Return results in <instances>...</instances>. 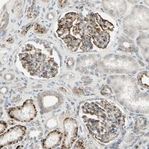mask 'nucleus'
<instances>
[{
  "label": "nucleus",
  "instance_id": "nucleus-25",
  "mask_svg": "<svg viewBox=\"0 0 149 149\" xmlns=\"http://www.w3.org/2000/svg\"><path fill=\"white\" fill-rule=\"evenodd\" d=\"M23 1H16L14 5V10L15 11H19L23 6Z\"/></svg>",
  "mask_w": 149,
  "mask_h": 149
},
{
  "label": "nucleus",
  "instance_id": "nucleus-33",
  "mask_svg": "<svg viewBox=\"0 0 149 149\" xmlns=\"http://www.w3.org/2000/svg\"><path fill=\"white\" fill-rule=\"evenodd\" d=\"M7 41L8 43H10V44H12V43H13V42H14V40H13V38H12V37H11V38H8V39L7 40Z\"/></svg>",
  "mask_w": 149,
  "mask_h": 149
},
{
  "label": "nucleus",
  "instance_id": "nucleus-22",
  "mask_svg": "<svg viewBox=\"0 0 149 149\" xmlns=\"http://www.w3.org/2000/svg\"><path fill=\"white\" fill-rule=\"evenodd\" d=\"M73 93L77 95H82L85 94V91L81 86H76L73 89Z\"/></svg>",
  "mask_w": 149,
  "mask_h": 149
},
{
  "label": "nucleus",
  "instance_id": "nucleus-10",
  "mask_svg": "<svg viewBox=\"0 0 149 149\" xmlns=\"http://www.w3.org/2000/svg\"><path fill=\"white\" fill-rule=\"evenodd\" d=\"M63 137L61 143L62 148H70L75 142L78 134V123L76 119L66 118L63 120Z\"/></svg>",
  "mask_w": 149,
  "mask_h": 149
},
{
  "label": "nucleus",
  "instance_id": "nucleus-24",
  "mask_svg": "<svg viewBox=\"0 0 149 149\" xmlns=\"http://www.w3.org/2000/svg\"><path fill=\"white\" fill-rule=\"evenodd\" d=\"M7 128V123L4 120H1V122H0V134H3L6 131Z\"/></svg>",
  "mask_w": 149,
  "mask_h": 149
},
{
  "label": "nucleus",
  "instance_id": "nucleus-5",
  "mask_svg": "<svg viewBox=\"0 0 149 149\" xmlns=\"http://www.w3.org/2000/svg\"><path fill=\"white\" fill-rule=\"evenodd\" d=\"M86 31L92 39L93 45L99 49L109 45L115 30V24L97 13L85 17Z\"/></svg>",
  "mask_w": 149,
  "mask_h": 149
},
{
  "label": "nucleus",
  "instance_id": "nucleus-31",
  "mask_svg": "<svg viewBox=\"0 0 149 149\" xmlns=\"http://www.w3.org/2000/svg\"><path fill=\"white\" fill-rule=\"evenodd\" d=\"M56 17L55 14L53 13V12H49L47 14L46 17L48 20H53Z\"/></svg>",
  "mask_w": 149,
  "mask_h": 149
},
{
  "label": "nucleus",
  "instance_id": "nucleus-34",
  "mask_svg": "<svg viewBox=\"0 0 149 149\" xmlns=\"http://www.w3.org/2000/svg\"><path fill=\"white\" fill-rule=\"evenodd\" d=\"M73 77V74L70 73V74H69L66 77V79H71Z\"/></svg>",
  "mask_w": 149,
  "mask_h": 149
},
{
  "label": "nucleus",
  "instance_id": "nucleus-30",
  "mask_svg": "<svg viewBox=\"0 0 149 149\" xmlns=\"http://www.w3.org/2000/svg\"><path fill=\"white\" fill-rule=\"evenodd\" d=\"M32 26V24H28V25H27L25 28H24L22 30V31L21 32V35H25L27 33L28 31L31 28Z\"/></svg>",
  "mask_w": 149,
  "mask_h": 149
},
{
  "label": "nucleus",
  "instance_id": "nucleus-27",
  "mask_svg": "<svg viewBox=\"0 0 149 149\" xmlns=\"http://www.w3.org/2000/svg\"><path fill=\"white\" fill-rule=\"evenodd\" d=\"M74 148H85L84 146V143L82 140H79L74 145Z\"/></svg>",
  "mask_w": 149,
  "mask_h": 149
},
{
  "label": "nucleus",
  "instance_id": "nucleus-20",
  "mask_svg": "<svg viewBox=\"0 0 149 149\" xmlns=\"http://www.w3.org/2000/svg\"><path fill=\"white\" fill-rule=\"evenodd\" d=\"M147 119L143 117H141L138 119L137 122H136V127H137L139 129H142L147 125Z\"/></svg>",
  "mask_w": 149,
  "mask_h": 149
},
{
  "label": "nucleus",
  "instance_id": "nucleus-19",
  "mask_svg": "<svg viewBox=\"0 0 149 149\" xmlns=\"http://www.w3.org/2000/svg\"><path fill=\"white\" fill-rule=\"evenodd\" d=\"M100 93L102 95L104 96H110L113 94V91L110 86L109 85H106V84L102 85Z\"/></svg>",
  "mask_w": 149,
  "mask_h": 149
},
{
  "label": "nucleus",
  "instance_id": "nucleus-7",
  "mask_svg": "<svg viewBox=\"0 0 149 149\" xmlns=\"http://www.w3.org/2000/svg\"><path fill=\"white\" fill-rule=\"evenodd\" d=\"M148 8L142 5L134 7L131 13L122 21L123 31L131 39L135 38L141 31L148 30Z\"/></svg>",
  "mask_w": 149,
  "mask_h": 149
},
{
  "label": "nucleus",
  "instance_id": "nucleus-2",
  "mask_svg": "<svg viewBox=\"0 0 149 149\" xmlns=\"http://www.w3.org/2000/svg\"><path fill=\"white\" fill-rule=\"evenodd\" d=\"M18 56L22 68L32 77L49 79L59 73L58 55L53 47L45 41L26 42L20 48Z\"/></svg>",
  "mask_w": 149,
  "mask_h": 149
},
{
  "label": "nucleus",
  "instance_id": "nucleus-3",
  "mask_svg": "<svg viewBox=\"0 0 149 149\" xmlns=\"http://www.w3.org/2000/svg\"><path fill=\"white\" fill-rule=\"evenodd\" d=\"M116 100L133 113L148 115L149 95L134 78L126 74H115L108 79Z\"/></svg>",
  "mask_w": 149,
  "mask_h": 149
},
{
  "label": "nucleus",
  "instance_id": "nucleus-21",
  "mask_svg": "<svg viewBox=\"0 0 149 149\" xmlns=\"http://www.w3.org/2000/svg\"><path fill=\"white\" fill-rule=\"evenodd\" d=\"M57 125V120L54 118H52L49 119L47 123H46V126L48 128H54Z\"/></svg>",
  "mask_w": 149,
  "mask_h": 149
},
{
  "label": "nucleus",
  "instance_id": "nucleus-23",
  "mask_svg": "<svg viewBox=\"0 0 149 149\" xmlns=\"http://www.w3.org/2000/svg\"><path fill=\"white\" fill-rule=\"evenodd\" d=\"M74 62L75 61H74V60L73 57H68L66 61V68L68 69H72L74 65Z\"/></svg>",
  "mask_w": 149,
  "mask_h": 149
},
{
  "label": "nucleus",
  "instance_id": "nucleus-15",
  "mask_svg": "<svg viewBox=\"0 0 149 149\" xmlns=\"http://www.w3.org/2000/svg\"><path fill=\"white\" fill-rule=\"evenodd\" d=\"M120 50L127 53H133L135 51V45L133 40L125 35H121L118 40Z\"/></svg>",
  "mask_w": 149,
  "mask_h": 149
},
{
  "label": "nucleus",
  "instance_id": "nucleus-6",
  "mask_svg": "<svg viewBox=\"0 0 149 149\" xmlns=\"http://www.w3.org/2000/svg\"><path fill=\"white\" fill-rule=\"evenodd\" d=\"M98 66L106 73L116 74L134 73L139 69V65L134 57L116 54L104 56L98 62Z\"/></svg>",
  "mask_w": 149,
  "mask_h": 149
},
{
  "label": "nucleus",
  "instance_id": "nucleus-28",
  "mask_svg": "<svg viewBox=\"0 0 149 149\" xmlns=\"http://www.w3.org/2000/svg\"><path fill=\"white\" fill-rule=\"evenodd\" d=\"M81 80L84 84H87L91 83L93 81L92 78H91L90 77H84L82 78Z\"/></svg>",
  "mask_w": 149,
  "mask_h": 149
},
{
  "label": "nucleus",
  "instance_id": "nucleus-1",
  "mask_svg": "<svg viewBox=\"0 0 149 149\" xmlns=\"http://www.w3.org/2000/svg\"><path fill=\"white\" fill-rule=\"evenodd\" d=\"M80 118L95 140L108 144L118 139L125 124V115L116 104L106 100L84 103Z\"/></svg>",
  "mask_w": 149,
  "mask_h": 149
},
{
  "label": "nucleus",
  "instance_id": "nucleus-16",
  "mask_svg": "<svg viewBox=\"0 0 149 149\" xmlns=\"http://www.w3.org/2000/svg\"><path fill=\"white\" fill-rule=\"evenodd\" d=\"M136 82L140 87L145 90H148V72L143 70L140 72L136 77Z\"/></svg>",
  "mask_w": 149,
  "mask_h": 149
},
{
  "label": "nucleus",
  "instance_id": "nucleus-8",
  "mask_svg": "<svg viewBox=\"0 0 149 149\" xmlns=\"http://www.w3.org/2000/svg\"><path fill=\"white\" fill-rule=\"evenodd\" d=\"M36 105L31 99L24 102L22 106L9 108L7 110L8 116L12 119L20 122H29L37 116Z\"/></svg>",
  "mask_w": 149,
  "mask_h": 149
},
{
  "label": "nucleus",
  "instance_id": "nucleus-14",
  "mask_svg": "<svg viewBox=\"0 0 149 149\" xmlns=\"http://www.w3.org/2000/svg\"><path fill=\"white\" fill-rule=\"evenodd\" d=\"M98 65L97 58L94 55H84L77 61V68L81 72L93 70Z\"/></svg>",
  "mask_w": 149,
  "mask_h": 149
},
{
  "label": "nucleus",
  "instance_id": "nucleus-26",
  "mask_svg": "<svg viewBox=\"0 0 149 149\" xmlns=\"http://www.w3.org/2000/svg\"><path fill=\"white\" fill-rule=\"evenodd\" d=\"M4 79L6 81H12L15 79V76L13 74H11L10 73H6L4 74Z\"/></svg>",
  "mask_w": 149,
  "mask_h": 149
},
{
  "label": "nucleus",
  "instance_id": "nucleus-17",
  "mask_svg": "<svg viewBox=\"0 0 149 149\" xmlns=\"http://www.w3.org/2000/svg\"><path fill=\"white\" fill-rule=\"evenodd\" d=\"M9 20V15L7 11H1V31H3L7 26Z\"/></svg>",
  "mask_w": 149,
  "mask_h": 149
},
{
  "label": "nucleus",
  "instance_id": "nucleus-9",
  "mask_svg": "<svg viewBox=\"0 0 149 149\" xmlns=\"http://www.w3.org/2000/svg\"><path fill=\"white\" fill-rule=\"evenodd\" d=\"M38 104L41 113L50 112L63 104L64 99L60 93L56 91H45L38 95Z\"/></svg>",
  "mask_w": 149,
  "mask_h": 149
},
{
  "label": "nucleus",
  "instance_id": "nucleus-18",
  "mask_svg": "<svg viewBox=\"0 0 149 149\" xmlns=\"http://www.w3.org/2000/svg\"><path fill=\"white\" fill-rule=\"evenodd\" d=\"M33 30L36 33L38 34H45L47 32V29L38 23L34 24Z\"/></svg>",
  "mask_w": 149,
  "mask_h": 149
},
{
  "label": "nucleus",
  "instance_id": "nucleus-29",
  "mask_svg": "<svg viewBox=\"0 0 149 149\" xmlns=\"http://www.w3.org/2000/svg\"><path fill=\"white\" fill-rule=\"evenodd\" d=\"M68 4V1H65V0H63V1H58V6L60 8H63L65 7Z\"/></svg>",
  "mask_w": 149,
  "mask_h": 149
},
{
  "label": "nucleus",
  "instance_id": "nucleus-32",
  "mask_svg": "<svg viewBox=\"0 0 149 149\" xmlns=\"http://www.w3.org/2000/svg\"><path fill=\"white\" fill-rule=\"evenodd\" d=\"M8 89L7 87H6V86H3V87H1V93L3 94H7L8 93Z\"/></svg>",
  "mask_w": 149,
  "mask_h": 149
},
{
  "label": "nucleus",
  "instance_id": "nucleus-12",
  "mask_svg": "<svg viewBox=\"0 0 149 149\" xmlns=\"http://www.w3.org/2000/svg\"><path fill=\"white\" fill-rule=\"evenodd\" d=\"M103 7L106 13L115 19L123 17L127 10V3L125 1H103Z\"/></svg>",
  "mask_w": 149,
  "mask_h": 149
},
{
  "label": "nucleus",
  "instance_id": "nucleus-13",
  "mask_svg": "<svg viewBox=\"0 0 149 149\" xmlns=\"http://www.w3.org/2000/svg\"><path fill=\"white\" fill-rule=\"evenodd\" d=\"M63 134L58 130H53L45 136L42 141L44 148H54L60 146L63 141Z\"/></svg>",
  "mask_w": 149,
  "mask_h": 149
},
{
  "label": "nucleus",
  "instance_id": "nucleus-11",
  "mask_svg": "<svg viewBox=\"0 0 149 149\" xmlns=\"http://www.w3.org/2000/svg\"><path fill=\"white\" fill-rule=\"evenodd\" d=\"M27 131L26 127L17 125L10 128L0 136V147L15 144L21 141L24 137Z\"/></svg>",
  "mask_w": 149,
  "mask_h": 149
},
{
  "label": "nucleus",
  "instance_id": "nucleus-4",
  "mask_svg": "<svg viewBox=\"0 0 149 149\" xmlns=\"http://www.w3.org/2000/svg\"><path fill=\"white\" fill-rule=\"evenodd\" d=\"M56 33L69 50L77 52L82 41L90 35L86 31L85 17L77 12H69L57 23Z\"/></svg>",
  "mask_w": 149,
  "mask_h": 149
}]
</instances>
